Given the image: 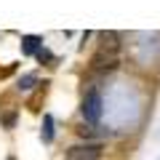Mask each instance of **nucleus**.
<instances>
[{
  "label": "nucleus",
  "instance_id": "obj_1",
  "mask_svg": "<svg viewBox=\"0 0 160 160\" xmlns=\"http://www.w3.org/2000/svg\"><path fill=\"white\" fill-rule=\"evenodd\" d=\"M99 155H102V144H93V142L75 144L67 149V160H99Z\"/></svg>",
  "mask_w": 160,
  "mask_h": 160
},
{
  "label": "nucleus",
  "instance_id": "obj_2",
  "mask_svg": "<svg viewBox=\"0 0 160 160\" xmlns=\"http://www.w3.org/2000/svg\"><path fill=\"white\" fill-rule=\"evenodd\" d=\"M83 118L88 120V123H99V118H102V96H99V91H88L86 99H83Z\"/></svg>",
  "mask_w": 160,
  "mask_h": 160
},
{
  "label": "nucleus",
  "instance_id": "obj_3",
  "mask_svg": "<svg viewBox=\"0 0 160 160\" xmlns=\"http://www.w3.org/2000/svg\"><path fill=\"white\" fill-rule=\"evenodd\" d=\"M118 56H112V53H104V51H96L91 56V69L93 72H112L115 67H118Z\"/></svg>",
  "mask_w": 160,
  "mask_h": 160
},
{
  "label": "nucleus",
  "instance_id": "obj_4",
  "mask_svg": "<svg viewBox=\"0 0 160 160\" xmlns=\"http://www.w3.org/2000/svg\"><path fill=\"white\" fill-rule=\"evenodd\" d=\"M99 51L118 56V51H120V32H115V29L99 32Z\"/></svg>",
  "mask_w": 160,
  "mask_h": 160
},
{
  "label": "nucleus",
  "instance_id": "obj_5",
  "mask_svg": "<svg viewBox=\"0 0 160 160\" xmlns=\"http://www.w3.org/2000/svg\"><path fill=\"white\" fill-rule=\"evenodd\" d=\"M40 51V38L38 35H27V38H22V53H38Z\"/></svg>",
  "mask_w": 160,
  "mask_h": 160
},
{
  "label": "nucleus",
  "instance_id": "obj_6",
  "mask_svg": "<svg viewBox=\"0 0 160 160\" xmlns=\"http://www.w3.org/2000/svg\"><path fill=\"white\" fill-rule=\"evenodd\" d=\"M43 142H53V118L51 115L43 118Z\"/></svg>",
  "mask_w": 160,
  "mask_h": 160
},
{
  "label": "nucleus",
  "instance_id": "obj_7",
  "mask_svg": "<svg viewBox=\"0 0 160 160\" xmlns=\"http://www.w3.org/2000/svg\"><path fill=\"white\" fill-rule=\"evenodd\" d=\"M35 83H38V78H35V75H24V78L19 80V91H24V93H27V91H32V86H35Z\"/></svg>",
  "mask_w": 160,
  "mask_h": 160
},
{
  "label": "nucleus",
  "instance_id": "obj_8",
  "mask_svg": "<svg viewBox=\"0 0 160 160\" xmlns=\"http://www.w3.org/2000/svg\"><path fill=\"white\" fill-rule=\"evenodd\" d=\"M0 123H3V126L6 128H13V123H16V112H6V115H0Z\"/></svg>",
  "mask_w": 160,
  "mask_h": 160
},
{
  "label": "nucleus",
  "instance_id": "obj_9",
  "mask_svg": "<svg viewBox=\"0 0 160 160\" xmlns=\"http://www.w3.org/2000/svg\"><path fill=\"white\" fill-rule=\"evenodd\" d=\"M78 133H80V136H88V139H91V136H93V128H91V126H83V128H78Z\"/></svg>",
  "mask_w": 160,
  "mask_h": 160
},
{
  "label": "nucleus",
  "instance_id": "obj_10",
  "mask_svg": "<svg viewBox=\"0 0 160 160\" xmlns=\"http://www.w3.org/2000/svg\"><path fill=\"white\" fill-rule=\"evenodd\" d=\"M8 160H13V158H8Z\"/></svg>",
  "mask_w": 160,
  "mask_h": 160
}]
</instances>
